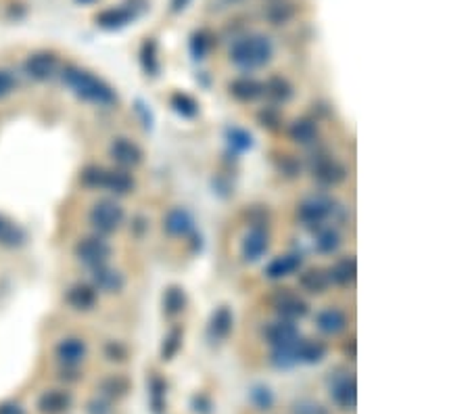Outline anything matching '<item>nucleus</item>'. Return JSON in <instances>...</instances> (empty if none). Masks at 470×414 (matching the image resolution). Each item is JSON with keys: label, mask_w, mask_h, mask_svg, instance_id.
<instances>
[{"label": "nucleus", "mask_w": 470, "mask_h": 414, "mask_svg": "<svg viewBox=\"0 0 470 414\" xmlns=\"http://www.w3.org/2000/svg\"><path fill=\"white\" fill-rule=\"evenodd\" d=\"M63 82L75 92L77 99H82L86 103H94L101 107H111L117 103V94L107 82H103L101 77H97L86 70H80L75 65H70L63 70Z\"/></svg>", "instance_id": "1"}, {"label": "nucleus", "mask_w": 470, "mask_h": 414, "mask_svg": "<svg viewBox=\"0 0 470 414\" xmlns=\"http://www.w3.org/2000/svg\"><path fill=\"white\" fill-rule=\"evenodd\" d=\"M272 57H274L272 40L263 34H249V36L239 38L230 48L232 63L245 72H253L268 65Z\"/></svg>", "instance_id": "2"}, {"label": "nucleus", "mask_w": 470, "mask_h": 414, "mask_svg": "<svg viewBox=\"0 0 470 414\" xmlns=\"http://www.w3.org/2000/svg\"><path fill=\"white\" fill-rule=\"evenodd\" d=\"M124 218H126L124 207L115 199H111V197L99 199L97 203H92V207L88 212V222L97 230V234H111V232H115L119 226L124 224Z\"/></svg>", "instance_id": "3"}, {"label": "nucleus", "mask_w": 470, "mask_h": 414, "mask_svg": "<svg viewBox=\"0 0 470 414\" xmlns=\"http://www.w3.org/2000/svg\"><path fill=\"white\" fill-rule=\"evenodd\" d=\"M73 254H75L77 262H82L84 266H88V268L92 270V268H97V266L109 263L111 245L105 241L103 234H90V236H84V239H80V241L75 243Z\"/></svg>", "instance_id": "4"}, {"label": "nucleus", "mask_w": 470, "mask_h": 414, "mask_svg": "<svg viewBox=\"0 0 470 414\" xmlns=\"http://www.w3.org/2000/svg\"><path fill=\"white\" fill-rule=\"evenodd\" d=\"M330 398L343 410H354L358 404V383L351 373L337 375L330 383Z\"/></svg>", "instance_id": "5"}, {"label": "nucleus", "mask_w": 470, "mask_h": 414, "mask_svg": "<svg viewBox=\"0 0 470 414\" xmlns=\"http://www.w3.org/2000/svg\"><path fill=\"white\" fill-rule=\"evenodd\" d=\"M59 70V57L55 53H48V50H40L30 55L26 61H23V74L36 82H46L50 80L53 75L57 74Z\"/></svg>", "instance_id": "6"}, {"label": "nucleus", "mask_w": 470, "mask_h": 414, "mask_svg": "<svg viewBox=\"0 0 470 414\" xmlns=\"http://www.w3.org/2000/svg\"><path fill=\"white\" fill-rule=\"evenodd\" d=\"M88 356V345L80 337H65L55 345V358L63 369H77Z\"/></svg>", "instance_id": "7"}, {"label": "nucleus", "mask_w": 470, "mask_h": 414, "mask_svg": "<svg viewBox=\"0 0 470 414\" xmlns=\"http://www.w3.org/2000/svg\"><path fill=\"white\" fill-rule=\"evenodd\" d=\"M109 153L115 159V163H119L121 168H136L143 163V157H145L143 149L134 141L124 138V136H119L111 143Z\"/></svg>", "instance_id": "8"}, {"label": "nucleus", "mask_w": 470, "mask_h": 414, "mask_svg": "<svg viewBox=\"0 0 470 414\" xmlns=\"http://www.w3.org/2000/svg\"><path fill=\"white\" fill-rule=\"evenodd\" d=\"M90 285L97 291H103V293H119L124 289L126 280H124V274L119 270L111 268L109 263H103V266L92 268Z\"/></svg>", "instance_id": "9"}, {"label": "nucleus", "mask_w": 470, "mask_h": 414, "mask_svg": "<svg viewBox=\"0 0 470 414\" xmlns=\"http://www.w3.org/2000/svg\"><path fill=\"white\" fill-rule=\"evenodd\" d=\"M299 339H301L299 329H297L295 322H290V320H283V318H280V320L272 322V325L266 329V341L272 345V349L290 347V345H295Z\"/></svg>", "instance_id": "10"}, {"label": "nucleus", "mask_w": 470, "mask_h": 414, "mask_svg": "<svg viewBox=\"0 0 470 414\" xmlns=\"http://www.w3.org/2000/svg\"><path fill=\"white\" fill-rule=\"evenodd\" d=\"M73 396L67 389H46L38 398V413L40 414H63L72 408Z\"/></svg>", "instance_id": "11"}, {"label": "nucleus", "mask_w": 470, "mask_h": 414, "mask_svg": "<svg viewBox=\"0 0 470 414\" xmlns=\"http://www.w3.org/2000/svg\"><path fill=\"white\" fill-rule=\"evenodd\" d=\"M99 300V291L90 283H75L65 291V301L75 312H90Z\"/></svg>", "instance_id": "12"}, {"label": "nucleus", "mask_w": 470, "mask_h": 414, "mask_svg": "<svg viewBox=\"0 0 470 414\" xmlns=\"http://www.w3.org/2000/svg\"><path fill=\"white\" fill-rule=\"evenodd\" d=\"M332 212V203L326 197H310L299 205V220L305 224H322Z\"/></svg>", "instance_id": "13"}, {"label": "nucleus", "mask_w": 470, "mask_h": 414, "mask_svg": "<svg viewBox=\"0 0 470 414\" xmlns=\"http://www.w3.org/2000/svg\"><path fill=\"white\" fill-rule=\"evenodd\" d=\"M274 310H276V314L283 318V320H290V322H295V320H299V318H303V316H307V312H310V305H307V301L301 300L299 295H295V293H280L276 301H274Z\"/></svg>", "instance_id": "14"}, {"label": "nucleus", "mask_w": 470, "mask_h": 414, "mask_svg": "<svg viewBox=\"0 0 470 414\" xmlns=\"http://www.w3.org/2000/svg\"><path fill=\"white\" fill-rule=\"evenodd\" d=\"M314 176L326 187H334V185L345 180L347 170H345V165L341 161H337L332 157H320L314 163Z\"/></svg>", "instance_id": "15"}, {"label": "nucleus", "mask_w": 470, "mask_h": 414, "mask_svg": "<svg viewBox=\"0 0 470 414\" xmlns=\"http://www.w3.org/2000/svg\"><path fill=\"white\" fill-rule=\"evenodd\" d=\"M136 15L138 13L130 6H111L97 15V23L105 30H119V28H126L130 21H134Z\"/></svg>", "instance_id": "16"}, {"label": "nucleus", "mask_w": 470, "mask_h": 414, "mask_svg": "<svg viewBox=\"0 0 470 414\" xmlns=\"http://www.w3.org/2000/svg\"><path fill=\"white\" fill-rule=\"evenodd\" d=\"M228 90H230V94L236 99V101H241V103H251L255 99H259L261 94H263V84L261 82H257L255 77H236V80H232L230 82V86H228Z\"/></svg>", "instance_id": "17"}, {"label": "nucleus", "mask_w": 470, "mask_h": 414, "mask_svg": "<svg viewBox=\"0 0 470 414\" xmlns=\"http://www.w3.org/2000/svg\"><path fill=\"white\" fill-rule=\"evenodd\" d=\"M268 232L263 228H251L243 239V256L247 262H257L268 251Z\"/></svg>", "instance_id": "18"}, {"label": "nucleus", "mask_w": 470, "mask_h": 414, "mask_svg": "<svg viewBox=\"0 0 470 414\" xmlns=\"http://www.w3.org/2000/svg\"><path fill=\"white\" fill-rule=\"evenodd\" d=\"M356 274H358V263L354 256H347V258H341L332 263L328 270H326V276L328 280L337 283V285H351L356 280Z\"/></svg>", "instance_id": "19"}, {"label": "nucleus", "mask_w": 470, "mask_h": 414, "mask_svg": "<svg viewBox=\"0 0 470 414\" xmlns=\"http://www.w3.org/2000/svg\"><path fill=\"white\" fill-rule=\"evenodd\" d=\"M316 325L326 335H339L347 327V316L339 307H326L322 312H318Z\"/></svg>", "instance_id": "20"}, {"label": "nucleus", "mask_w": 470, "mask_h": 414, "mask_svg": "<svg viewBox=\"0 0 470 414\" xmlns=\"http://www.w3.org/2000/svg\"><path fill=\"white\" fill-rule=\"evenodd\" d=\"M232 325H234V318H232V312L228 305H219L216 312L212 314V320H209V337L214 341H224L232 333Z\"/></svg>", "instance_id": "21"}, {"label": "nucleus", "mask_w": 470, "mask_h": 414, "mask_svg": "<svg viewBox=\"0 0 470 414\" xmlns=\"http://www.w3.org/2000/svg\"><path fill=\"white\" fill-rule=\"evenodd\" d=\"M192 216L182 209V207H174L168 212L165 220H163V228L170 236H186L192 230Z\"/></svg>", "instance_id": "22"}, {"label": "nucleus", "mask_w": 470, "mask_h": 414, "mask_svg": "<svg viewBox=\"0 0 470 414\" xmlns=\"http://www.w3.org/2000/svg\"><path fill=\"white\" fill-rule=\"evenodd\" d=\"M326 343L316 341V339H299L297 343V362L303 364H318L326 358Z\"/></svg>", "instance_id": "23"}, {"label": "nucleus", "mask_w": 470, "mask_h": 414, "mask_svg": "<svg viewBox=\"0 0 470 414\" xmlns=\"http://www.w3.org/2000/svg\"><path fill=\"white\" fill-rule=\"evenodd\" d=\"M103 188H107L109 192H113V195H128V192L134 188V178H132L124 168L107 170V172H105Z\"/></svg>", "instance_id": "24"}, {"label": "nucleus", "mask_w": 470, "mask_h": 414, "mask_svg": "<svg viewBox=\"0 0 470 414\" xmlns=\"http://www.w3.org/2000/svg\"><path fill=\"white\" fill-rule=\"evenodd\" d=\"M299 266H301V258H299V256H295V254L280 256V258L272 260V262L266 266V276L272 278V280L285 278V276L293 274L295 270H299Z\"/></svg>", "instance_id": "25"}, {"label": "nucleus", "mask_w": 470, "mask_h": 414, "mask_svg": "<svg viewBox=\"0 0 470 414\" xmlns=\"http://www.w3.org/2000/svg\"><path fill=\"white\" fill-rule=\"evenodd\" d=\"M101 396L107 400H119L130 391V378L124 375H107L99 383Z\"/></svg>", "instance_id": "26"}, {"label": "nucleus", "mask_w": 470, "mask_h": 414, "mask_svg": "<svg viewBox=\"0 0 470 414\" xmlns=\"http://www.w3.org/2000/svg\"><path fill=\"white\" fill-rule=\"evenodd\" d=\"M328 276H326L322 270H318V268H310V270H305V272H301L299 274V285H301V289L303 291H307V293H312V295H322L326 291V287H328Z\"/></svg>", "instance_id": "27"}, {"label": "nucleus", "mask_w": 470, "mask_h": 414, "mask_svg": "<svg viewBox=\"0 0 470 414\" xmlns=\"http://www.w3.org/2000/svg\"><path fill=\"white\" fill-rule=\"evenodd\" d=\"M289 134L295 143H299V145H310V143H314L316 136H318V126H316L314 119L301 117V119H297V121L290 124Z\"/></svg>", "instance_id": "28"}, {"label": "nucleus", "mask_w": 470, "mask_h": 414, "mask_svg": "<svg viewBox=\"0 0 470 414\" xmlns=\"http://www.w3.org/2000/svg\"><path fill=\"white\" fill-rule=\"evenodd\" d=\"M263 94H268L274 103H287L293 97V86L285 77L280 75H272L266 84H263Z\"/></svg>", "instance_id": "29"}, {"label": "nucleus", "mask_w": 470, "mask_h": 414, "mask_svg": "<svg viewBox=\"0 0 470 414\" xmlns=\"http://www.w3.org/2000/svg\"><path fill=\"white\" fill-rule=\"evenodd\" d=\"M23 243H26V232L15 222H11L6 216L0 214V245H4V247H19Z\"/></svg>", "instance_id": "30"}, {"label": "nucleus", "mask_w": 470, "mask_h": 414, "mask_svg": "<svg viewBox=\"0 0 470 414\" xmlns=\"http://www.w3.org/2000/svg\"><path fill=\"white\" fill-rule=\"evenodd\" d=\"M184 307H186V295H184L182 287H178V285L168 287L165 293H163V312H165V316L174 318V316L182 314Z\"/></svg>", "instance_id": "31"}, {"label": "nucleus", "mask_w": 470, "mask_h": 414, "mask_svg": "<svg viewBox=\"0 0 470 414\" xmlns=\"http://www.w3.org/2000/svg\"><path fill=\"white\" fill-rule=\"evenodd\" d=\"M141 65L146 72V75L159 74V59H157V42L148 38L141 46Z\"/></svg>", "instance_id": "32"}, {"label": "nucleus", "mask_w": 470, "mask_h": 414, "mask_svg": "<svg viewBox=\"0 0 470 414\" xmlns=\"http://www.w3.org/2000/svg\"><path fill=\"white\" fill-rule=\"evenodd\" d=\"M165 393H168V383L159 375L151 376L148 381V396H151V406L153 413H161L165 406Z\"/></svg>", "instance_id": "33"}, {"label": "nucleus", "mask_w": 470, "mask_h": 414, "mask_svg": "<svg viewBox=\"0 0 470 414\" xmlns=\"http://www.w3.org/2000/svg\"><path fill=\"white\" fill-rule=\"evenodd\" d=\"M170 105H172V109L182 115V117H195L197 113H199V103L190 97V94H186V92H174L172 97H170Z\"/></svg>", "instance_id": "34"}, {"label": "nucleus", "mask_w": 470, "mask_h": 414, "mask_svg": "<svg viewBox=\"0 0 470 414\" xmlns=\"http://www.w3.org/2000/svg\"><path fill=\"white\" fill-rule=\"evenodd\" d=\"M105 172L107 168L103 165H97V163H90L82 170L80 174V183L90 190H97V188H103V183H105Z\"/></svg>", "instance_id": "35"}, {"label": "nucleus", "mask_w": 470, "mask_h": 414, "mask_svg": "<svg viewBox=\"0 0 470 414\" xmlns=\"http://www.w3.org/2000/svg\"><path fill=\"white\" fill-rule=\"evenodd\" d=\"M182 337H184V329H182V327H174V329L165 335L163 345H161V360L170 362V360L178 354V349H180L182 345Z\"/></svg>", "instance_id": "36"}, {"label": "nucleus", "mask_w": 470, "mask_h": 414, "mask_svg": "<svg viewBox=\"0 0 470 414\" xmlns=\"http://www.w3.org/2000/svg\"><path fill=\"white\" fill-rule=\"evenodd\" d=\"M295 9L290 2H285V0H278V2H272L268 9H266V17L274 23V26H283L287 23L290 17H293Z\"/></svg>", "instance_id": "37"}, {"label": "nucleus", "mask_w": 470, "mask_h": 414, "mask_svg": "<svg viewBox=\"0 0 470 414\" xmlns=\"http://www.w3.org/2000/svg\"><path fill=\"white\" fill-rule=\"evenodd\" d=\"M209 48H212V36H209L205 30L192 34V38H190V53H192L195 59H199V61L205 59V55L209 53Z\"/></svg>", "instance_id": "38"}, {"label": "nucleus", "mask_w": 470, "mask_h": 414, "mask_svg": "<svg viewBox=\"0 0 470 414\" xmlns=\"http://www.w3.org/2000/svg\"><path fill=\"white\" fill-rule=\"evenodd\" d=\"M316 245L322 254H334L341 245V236L334 228H324V230H320V234L316 239Z\"/></svg>", "instance_id": "39"}, {"label": "nucleus", "mask_w": 470, "mask_h": 414, "mask_svg": "<svg viewBox=\"0 0 470 414\" xmlns=\"http://www.w3.org/2000/svg\"><path fill=\"white\" fill-rule=\"evenodd\" d=\"M290 413L293 414H330L326 410L322 404L314 402V400H307V398H301L297 402H293L290 406Z\"/></svg>", "instance_id": "40"}, {"label": "nucleus", "mask_w": 470, "mask_h": 414, "mask_svg": "<svg viewBox=\"0 0 470 414\" xmlns=\"http://www.w3.org/2000/svg\"><path fill=\"white\" fill-rule=\"evenodd\" d=\"M251 402H253L259 410H268V408H272V404H274V396H272V391H270L268 387L257 385V387L251 389Z\"/></svg>", "instance_id": "41"}, {"label": "nucleus", "mask_w": 470, "mask_h": 414, "mask_svg": "<svg viewBox=\"0 0 470 414\" xmlns=\"http://www.w3.org/2000/svg\"><path fill=\"white\" fill-rule=\"evenodd\" d=\"M228 138H230V145H232V147H239L241 151L251 147V134L245 132V130H241V128H232V130H228Z\"/></svg>", "instance_id": "42"}, {"label": "nucleus", "mask_w": 470, "mask_h": 414, "mask_svg": "<svg viewBox=\"0 0 470 414\" xmlns=\"http://www.w3.org/2000/svg\"><path fill=\"white\" fill-rule=\"evenodd\" d=\"M105 356L111 362H124L128 358V349L119 341H109L107 345H105Z\"/></svg>", "instance_id": "43"}, {"label": "nucleus", "mask_w": 470, "mask_h": 414, "mask_svg": "<svg viewBox=\"0 0 470 414\" xmlns=\"http://www.w3.org/2000/svg\"><path fill=\"white\" fill-rule=\"evenodd\" d=\"M17 86L15 75L11 74L9 70H0V99H6Z\"/></svg>", "instance_id": "44"}, {"label": "nucleus", "mask_w": 470, "mask_h": 414, "mask_svg": "<svg viewBox=\"0 0 470 414\" xmlns=\"http://www.w3.org/2000/svg\"><path fill=\"white\" fill-rule=\"evenodd\" d=\"M86 413L88 414H111V404L107 398H94L86 404Z\"/></svg>", "instance_id": "45"}, {"label": "nucleus", "mask_w": 470, "mask_h": 414, "mask_svg": "<svg viewBox=\"0 0 470 414\" xmlns=\"http://www.w3.org/2000/svg\"><path fill=\"white\" fill-rule=\"evenodd\" d=\"M259 121H261V126H266V128H270V130H276L278 126H280V115L274 111V109H263V111H259Z\"/></svg>", "instance_id": "46"}, {"label": "nucleus", "mask_w": 470, "mask_h": 414, "mask_svg": "<svg viewBox=\"0 0 470 414\" xmlns=\"http://www.w3.org/2000/svg\"><path fill=\"white\" fill-rule=\"evenodd\" d=\"M192 410L197 414H209L212 413V400L203 393L192 398Z\"/></svg>", "instance_id": "47"}, {"label": "nucleus", "mask_w": 470, "mask_h": 414, "mask_svg": "<svg viewBox=\"0 0 470 414\" xmlns=\"http://www.w3.org/2000/svg\"><path fill=\"white\" fill-rule=\"evenodd\" d=\"M0 414H26V408L19 402H0Z\"/></svg>", "instance_id": "48"}, {"label": "nucleus", "mask_w": 470, "mask_h": 414, "mask_svg": "<svg viewBox=\"0 0 470 414\" xmlns=\"http://www.w3.org/2000/svg\"><path fill=\"white\" fill-rule=\"evenodd\" d=\"M188 4H190V0H172V11H174V13H180Z\"/></svg>", "instance_id": "49"}, {"label": "nucleus", "mask_w": 470, "mask_h": 414, "mask_svg": "<svg viewBox=\"0 0 470 414\" xmlns=\"http://www.w3.org/2000/svg\"><path fill=\"white\" fill-rule=\"evenodd\" d=\"M354 341H356V339H351V343H347V345H345V352H347V354L351 352V358L356 356V343H354Z\"/></svg>", "instance_id": "50"}, {"label": "nucleus", "mask_w": 470, "mask_h": 414, "mask_svg": "<svg viewBox=\"0 0 470 414\" xmlns=\"http://www.w3.org/2000/svg\"><path fill=\"white\" fill-rule=\"evenodd\" d=\"M77 2H82V4H90V2H94V0H77Z\"/></svg>", "instance_id": "51"}, {"label": "nucleus", "mask_w": 470, "mask_h": 414, "mask_svg": "<svg viewBox=\"0 0 470 414\" xmlns=\"http://www.w3.org/2000/svg\"><path fill=\"white\" fill-rule=\"evenodd\" d=\"M228 2H241V0H228Z\"/></svg>", "instance_id": "52"}]
</instances>
